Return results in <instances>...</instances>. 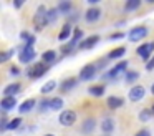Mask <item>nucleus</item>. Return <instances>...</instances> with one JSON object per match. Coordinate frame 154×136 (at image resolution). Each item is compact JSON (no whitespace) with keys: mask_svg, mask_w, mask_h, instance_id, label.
Returning a JSON list of instances; mask_svg holds the SVG:
<instances>
[{"mask_svg":"<svg viewBox=\"0 0 154 136\" xmlns=\"http://www.w3.org/2000/svg\"><path fill=\"white\" fill-rule=\"evenodd\" d=\"M106 105L109 106L111 109H118V108H121V106L124 105V100L121 98V96H108Z\"/></svg>","mask_w":154,"mask_h":136,"instance_id":"nucleus-15","label":"nucleus"},{"mask_svg":"<svg viewBox=\"0 0 154 136\" xmlns=\"http://www.w3.org/2000/svg\"><path fill=\"white\" fill-rule=\"evenodd\" d=\"M146 70H147V71H152V70H154V56L146 63Z\"/></svg>","mask_w":154,"mask_h":136,"instance_id":"nucleus-35","label":"nucleus"},{"mask_svg":"<svg viewBox=\"0 0 154 136\" xmlns=\"http://www.w3.org/2000/svg\"><path fill=\"white\" fill-rule=\"evenodd\" d=\"M88 3H90V5H94V3H98V0H88Z\"/></svg>","mask_w":154,"mask_h":136,"instance_id":"nucleus-39","label":"nucleus"},{"mask_svg":"<svg viewBox=\"0 0 154 136\" xmlns=\"http://www.w3.org/2000/svg\"><path fill=\"white\" fill-rule=\"evenodd\" d=\"M147 33H149V30H147L146 27L139 25V27H134L133 30H129L128 36H129L131 42H139V40H143L144 36H147Z\"/></svg>","mask_w":154,"mask_h":136,"instance_id":"nucleus-6","label":"nucleus"},{"mask_svg":"<svg viewBox=\"0 0 154 136\" xmlns=\"http://www.w3.org/2000/svg\"><path fill=\"white\" fill-rule=\"evenodd\" d=\"M14 53H15V50H7V52H4V55L0 56V62L5 63L8 58H10V56H14Z\"/></svg>","mask_w":154,"mask_h":136,"instance_id":"nucleus-33","label":"nucleus"},{"mask_svg":"<svg viewBox=\"0 0 154 136\" xmlns=\"http://www.w3.org/2000/svg\"><path fill=\"white\" fill-rule=\"evenodd\" d=\"M75 86H76V80H75V78H68V80H65V81L60 85V90H61V93H68L70 90H73Z\"/></svg>","mask_w":154,"mask_h":136,"instance_id":"nucleus-19","label":"nucleus"},{"mask_svg":"<svg viewBox=\"0 0 154 136\" xmlns=\"http://www.w3.org/2000/svg\"><path fill=\"white\" fill-rule=\"evenodd\" d=\"M55 60H57V52H55V50H47V52L42 53V62L47 63V65L53 63Z\"/></svg>","mask_w":154,"mask_h":136,"instance_id":"nucleus-18","label":"nucleus"},{"mask_svg":"<svg viewBox=\"0 0 154 136\" xmlns=\"http://www.w3.org/2000/svg\"><path fill=\"white\" fill-rule=\"evenodd\" d=\"M43 136H55V134H43Z\"/></svg>","mask_w":154,"mask_h":136,"instance_id":"nucleus-43","label":"nucleus"},{"mask_svg":"<svg viewBox=\"0 0 154 136\" xmlns=\"http://www.w3.org/2000/svg\"><path fill=\"white\" fill-rule=\"evenodd\" d=\"M100 17H101V10L96 8V7H91V8H88L86 13H85V18H86V22H90V23L98 22V20H100Z\"/></svg>","mask_w":154,"mask_h":136,"instance_id":"nucleus-12","label":"nucleus"},{"mask_svg":"<svg viewBox=\"0 0 154 136\" xmlns=\"http://www.w3.org/2000/svg\"><path fill=\"white\" fill-rule=\"evenodd\" d=\"M151 93H152V95H154V83H152V85H151Z\"/></svg>","mask_w":154,"mask_h":136,"instance_id":"nucleus-41","label":"nucleus"},{"mask_svg":"<svg viewBox=\"0 0 154 136\" xmlns=\"http://www.w3.org/2000/svg\"><path fill=\"white\" fill-rule=\"evenodd\" d=\"M33 23H35V30H43L50 23V20H48V10L43 5L38 7L37 13L33 17Z\"/></svg>","mask_w":154,"mask_h":136,"instance_id":"nucleus-1","label":"nucleus"},{"mask_svg":"<svg viewBox=\"0 0 154 136\" xmlns=\"http://www.w3.org/2000/svg\"><path fill=\"white\" fill-rule=\"evenodd\" d=\"M88 93H90L91 96H96V98H100V96L104 95V85H93L88 88Z\"/></svg>","mask_w":154,"mask_h":136,"instance_id":"nucleus-20","label":"nucleus"},{"mask_svg":"<svg viewBox=\"0 0 154 136\" xmlns=\"http://www.w3.org/2000/svg\"><path fill=\"white\" fill-rule=\"evenodd\" d=\"M126 68H128V62H119V63H116V65H114L113 68L109 70V71L104 73V80H106V78H116V76L119 75L121 71H124Z\"/></svg>","mask_w":154,"mask_h":136,"instance_id":"nucleus-9","label":"nucleus"},{"mask_svg":"<svg viewBox=\"0 0 154 136\" xmlns=\"http://www.w3.org/2000/svg\"><path fill=\"white\" fill-rule=\"evenodd\" d=\"M144 95H146V90H144V86H141V85L133 86V88L129 90V93H128V96H129V100H131L133 103H136V101H139V100H143Z\"/></svg>","mask_w":154,"mask_h":136,"instance_id":"nucleus-8","label":"nucleus"},{"mask_svg":"<svg viewBox=\"0 0 154 136\" xmlns=\"http://www.w3.org/2000/svg\"><path fill=\"white\" fill-rule=\"evenodd\" d=\"M15 106H17V100H15V96H4L2 101H0V108L4 109V111H10V109L15 108Z\"/></svg>","mask_w":154,"mask_h":136,"instance_id":"nucleus-11","label":"nucleus"},{"mask_svg":"<svg viewBox=\"0 0 154 136\" xmlns=\"http://www.w3.org/2000/svg\"><path fill=\"white\" fill-rule=\"evenodd\" d=\"M71 32H75L73 27L70 25V23H65L63 28H61V32L58 33V40L60 42H66V40H71L73 36H71Z\"/></svg>","mask_w":154,"mask_h":136,"instance_id":"nucleus-13","label":"nucleus"},{"mask_svg":"<svg viewBox=\"0 0 154 136\" xmlns=\"http://www.w3.org/2000/svg\"><path fill=\"white\" fill-rule=\"evenodd\" d=\"M35 56H37L35 48L30 46V45H25L23 48L20 50V53H18V60H20V63H25V65H28V63L33 62Z\"/></svg>","mask_w":154,"mask_h":136,"instance_id":"nucleus-3","label":"nucleus"},{"mask_svg":"<svg viewBox=\"0 0 154 136\" xmlns=\"http://www.w3.org/2000/svg\"><path fill=\"white\" fill-rule=\"evenodd\" d=\"M154 52V42H149V43H144V45H141V46H137V50H136V53L139 55V58H143L144 62H149V56H151V53Z\"/></svg>","mask_w":154,"mask_h":136,"instance_id":"nucleus-7","label":"nucleus"},{"mask_svg":"<svg viewBox=\"0 0 154 136\" xmlns=\"http://www.w3.org/2000/svg\"><path fill=\"white\" fill-rule=\"evenodd\" d=\"M22 3H23V2H15V7H17V8H20V7H22Z\"/></svg>","mask_w":154,"mask_h":136,"instance_id":"nucleus-40","label":"nucleus"},{"mask_svg":"<svg viewBox=\"0 0 154 136\" xmlns=\"http://www.w3.org/2000/svg\"><path fill=\"white\" fill-rule=\"evenodd\" d=\"M48 68L50 66L47 65V63H35V65H32V66H28L27 68V76L28 78H32V80H37V78H40V76H43L45 73L48 71Z\"/></svg>","mask_w":154,"mask_h":136,"instance_id":"nucleus-2","label":"nucleus"},{"mask_svg":"<svg viewBox=\"0 0 154 136\" xmlns=\"http://www.w3.org/2000/svg\"><path fill=\"white\" fill-rule=\"evenodd\" d=\"M55 88H57V81H55V80H50V81H47L42 86V93H43V95H48V93H51Z\"/></svg>","mask_w":154,"mask_h":136,"instance_id":"nucleus-25","label":"nucleus"},{"mask_svg":"<svg viewBox=\"0 0 154 136\" xmlns=\"http://www.w3.org/2000/svg\"><path fill=\"white\" fill-rule=\"evenodd\" d=\"M137 76H139V73H137V71H128L126 73V81L128 83H133V81H136V80H137Z\"/></svg>","mask_w":154,"mask_h":136,"instance_id":"nucleus-30","label":"nucleus"},{"mask_svg":"<svg viewBox=\"0 0 154 136\" xmlns=\"http://www.w3.org/2000/svg\"><path fill=\"white\" fill-rule=\"evenodd\" d=\"M151 115H152L151 109H141L139 111V121H149Z\"/></svg>","mask_w":154,"mask_h":136,"instance_id":"nucleus-27","label":"nucleus"},{"mask_svg":"<svg viewBox=\"0 0 154 136\" xmlns=\"http://www.w3.org/2000/svg\"><path fill=\"white\" fill-rule=\"evenodd\" d=\"M96 65H93V63H88V65H85L83 68H81L80 71V81H90V80L94 78V75H96Z\"/></svg>","mask_w":154,"mask_h":136,"instance_id":"nucleus-4","label":"nucleus"},{"mask_svg":"<svg viewBox=\"0 0 154 136\" xmlns=\"http://www.w3.org/2000/svg\"><path fill=\"white\" fill-rule=\"evenodd\" d=\"M134 136H151V133L147 131V129H141V131H137Z\"/></svg>","mask_w":154,"mask_h":136,"instance_id":"nucleus-36","label":"nucleus"},{"mask_svg":"<svg viewBox=\"0 0 154 136\" xmlns=\"http://www.w3.org/2000/svg\"><path fill=\"white\" fill-rule=\"evenodd\" d=\"M151 111H152V115H154V103H152V106H151Z\"/></svg>","mask_w":154,"mask_h":136,"instance_id":"nucleus-42","label":"nucleus"},{"mask_svg":"<svg viewBox=\"0 0 154 136\" xmlns=\"http://www.w3.org/2000/svg\"><path fill=\"white\" fill-rule=\"evenodd\" d=\"M58 119H60L61 126H73L75 123H76V113H75L73 109H65V111H61V115Z\"/></svg>","mask_w":154,"mask_h":136,"instance_id":"nucleus-5","label":"nucleus"},{"mask_svg":"<svg viewBox=\"0 0 154 136\" xmlns=\"http://www.w3.org/2000/svg\"><path fill=\"white\" fill-rule=\"evenodd\" d=\"M63 108V98H60V96H55V98L50 100V109H53V111H58V109Z\"/></svg>","mask_w":154,"mask_h":136,"instance_id":"nucleus-22","label":"nucleus"},{"mask_svg":"<svg viewBox=\"0 0 154 136\" xmlns=\"http://www.w3.org/2000/svg\"><path fill=\"white\" fill-rule=\"evenodd\" d=\"M30 36H32V35H30L28 32H22V33H20V38L23 40V42H27V40L30 38Z\"/></svg>","mask_w":154,"mask_h":136,"instance_id":"nucleus-37","label":"nucleus"},{"mask_svg":"<svg viewBox=\"0 0 154 136\" xmlns=\"http://www.w3.org/2000/svg\"><path fill=\"white\" fill-rule=\"evenodd\" d=\"M94 126H96V121H94V118H88L83 121V125H81V131L85 133V134H90V133H93Z\"/></svg>","mask_w":154,"mask_h":136,"instance_id":"nucleus-17","label":"nucleus"},{"mask_svg":"<svg viewBox=\"0 0 154 136\" xmlns=\"http://www.w3.org/2000/svg\"><path fill=\"white\" fill-rule=\"evenodd\" d=\"M98 42H100V36H98V35L88 36V38H85V40H81V42H80L78 50H90V48H93Z\"/></svg>","mask_w":154,"mask_h":136,"instance_id":"nucleus-10","label":"nucleus"},{"mask_svg":"<svg viewBox=\"0 0 154 136\" xmlns=\"http://www.w3.org/2000/svg\"><path fill=\"white\" fill-rule=\"evenodd\" d=\"M20 125H22V118H14L8 123V129H17Z\"/></svg>","mask_w":154,"mask_h":136,"instance_id":"nucleus-31","label":"nucleus"},{"mask_svg":"<svg viewBox=\"0 0 154 136\" xmlns=\"http://www.w3.org/2000/svg\"><path fill=\"white\" fill-rule=\"evenodd\" d=\"M141 7V0H128L126 5H124V10L126 12H134Z\"/></svg>","mask_w":154,"mask_h":136,"instance_id":"nucleus-24","label":"nucleus"},{"mask_svg":"<svg viewBox=\"0 0 154 136\" xmlns=\"http://www.w3.org/2000/svg\"><path fill=\"white\" fill-rule=\"evenodd\" d=\"M124 53H126V46H118V48L111 50L109 55H108V58H109V60H116V58H121Z\"/></svg>","mask_w":154,"mask_h":136,"instance_id":"nucleus-21","label":"nucleus"},{"mask_svg":"<svg viewBox=\"0 0 154 136\" xmlns=\"http://www.w3.org/2000/svg\"><path fill=\"white\" fill-rule=\"evenodd\" d=\"M10 73H12V75H20V70H18L17 66H12V68H10Z\"/></svg>","mask_w":154,"mask_h":136,"instance_id":"nucleus-38","label":"nucleus"},{"mask_svg":"<svg viewBox=\"0 0 154 136\" xmlns=\"http://www.w3.org/2000/svg\"><path fill=\"white\" fill-rule=\"evenodd\" d=\"M101 129H103L104 133H113V129H114V121L111 118H106V119H103V123H101Z\"/></svg>","mask_w":154,"mask_h":136,"instance_id":"nucleus-23","label":"nucleus"},{"mask_svg":"<svg viewBox=\"0 0 154 136\" xmlns=\"http://www.w3.org/2000/svg\"><path fill=\"white\" fill-rule=\"evenodd\" d=\"M123 36H124L123 32H116V33H113V35L109 36V40H113V42H114V40H121Z\"/></svg>","mask_w":154,"mask_h":136,"instance_id":"nucleus-34","label":"nucleus"},{"mask_svg":"<svg viewBox=\"0 0 154 136\" xmlns=\"http://www.w3.org/2000/svg\"><path fill=\"white\" fill-rule=\"evenodd\" d=\"M104 136H108V134H104Z\"/></svg>","mask_w":154,"mask_h":136,"instance_id":"nucleus-44","label":"nucleus"},{"mask_svg":"<svg viewBox=\"0 0 154 136\" xmlns=\"http://www.w3.org/2000/svg\"><path fill=\"white\" fill-rule=\"evenodd\" d=\"M20 83H10L4 88V96H15L18 91H20Z\"/></svg>","mask_w":154,"mask_h":136,"instance_id":"nucleus-16","label":"nucleus"},{"mask_svg":"<svg viewBox=\"0 0 154 136\" xmlns=\"http://www.w3.org/2000/svg\"><path fill=\"white\" fill-rule=\"evenodd\" d=\"M57 8L60 10L61 13H68V12L71 10V2H60Z\"/></svg>","mask_w":154,"mask_h":136,"instance_id":"nucleus-26","label":"nucleus"},{"mask_svg":"<svg viewBox=\"0 0 154 136\" xmlns=\"http://www.w3.org/2000/svg\"><path fill=\"white\" fill-rule=\"evenodd\" d=\"M38 109H40V111H47V109H50V100H48V98H43V100H42Z\"/></svg>","mask_w":154,"mask_h":136,"instance_id":"nucleus-32","label":"nucleus"},{"mask_svg":"<svg viewBox=\"0 0 154 136\" xmlns=\"http://www.w3.org/2000/svg\"><path fill=\"white\" fill-rule=\"evenodd\" d=\"M58 12H60L58 8H48V20H50V22H55V20L58 18Z\"/></svg>","mask_w":154,"mask_h":136,"instance_id":"nucleus-29","label":"nucleus"},{"mask_svg":"<svg viewBox=\"0 0 154 136\" xmlns=\"http://www.w3.org/2000/svg\"><path fill=\"white\" fill-rule=\"evenodd\" d=\"M35 105H37V101H35L33 98H28V100H25V101L22 103L20 106H18V111H20L22 115H25V113H30L32 109L35 108Z\"/></svg>","mask_w":154,"mask_h":136,"instance_id":"nucleus-14","label":"nucleus"},{"mask_svg":"<svg viewBox=\"0 0 154 136\" xmlns=\"http://www.w3.org/2000/svg\"><path fill=\"white\" fill-rule=\"evenodd\" d=\"M81 36H83V30L75 28V32H73V38H71V42H75V43L81 42ZM78 45H80V43H78Z\"/></svg>","mask_w":154,"mask_h":136,"instance_id":"nucleus-28","label":"nucleus"}]
</instances>
